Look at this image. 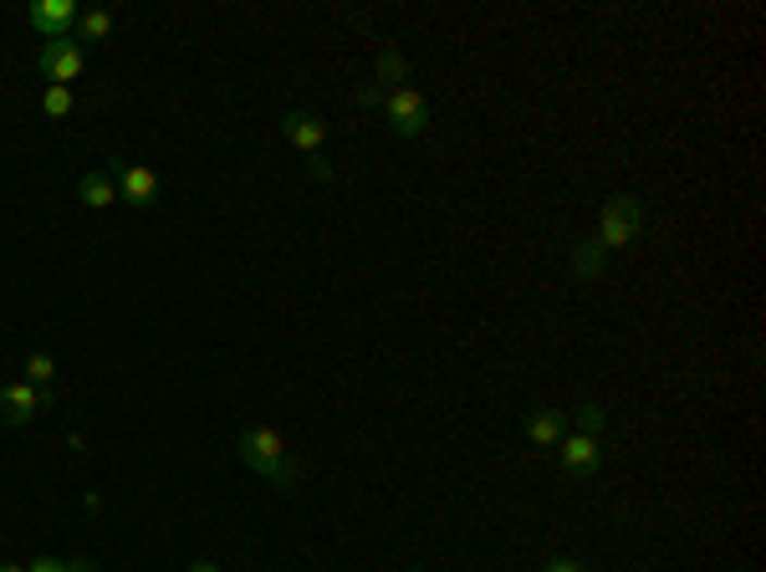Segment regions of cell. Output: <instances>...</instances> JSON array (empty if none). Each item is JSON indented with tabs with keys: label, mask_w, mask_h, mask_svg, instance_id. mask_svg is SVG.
<instances>
[{
	"label": "cell",
	"mask_w": 766,
	"mask_h": 572,
	"mask_svg": "<svg viewBox=\"0 0 766 572\" xmlns=\"http://www.w3.org/2000/svg\"><path fill=\"white\" fill-rule=\"evenodd\" d=\"M235 450H240V460H246L250 471L276 481V486H292V481H297V465H292V455H286V439L276 435V430H267V424L240 430Z\"/></svg>",
	"instance_id": "cell-1"
},
{
	"label": "cell",
	"mask_w": 766,
	"mask_h": 572,
	"mask_svg": "<svg viewBox=\"0 0 766 572\" xmlns=\"http://www.w3.org/2000/svg\"><path fill=\"white\" fill-rule=\"evenodd\" d=\"M639 225H644V204L633 200V195H614V200L603 204L598 215V246L603 251H623L633 236H639Z\"/></svg>",
	"instance_id": "cell-2"
},
{
	"label": "cell",
	"mask_w": 766,
	"mask_h": 572,
	"mask_svg": "<svg viewBox=\"0 0 766 572\" xmlns=\"http://www.w3.org/2000/svg\"><path fill=\"white\" fill-rule=\"evenodd\" d=\"M383 113H388V128L399 138H419L430 128V102L419 87H394L388 98H383Z\"/></svg>",
	"instance_id": "cell-3"
},
{
	"label": "cell",
	"mask_w": 766,
	"mask_h": 572,
	"mask_svg": "<svg viewBox=\"0 0 766 572\" xmlns=\"http://www.w3.org/2000/svg\"><path fill=\"white\" fill-rule=\"evenodd\" d=\"M41 409H51V388H36V384L0 388V420L5 424H26V420H36Z\"/></svg>",
	"instance_id": "cell-4"
},
{
	"label": "cell",
	"mask_w": 766,
	"mask_h": 572,
	"mask_svg": "<svg viewBox=\"0 0 766 572\" xmlns=\"http://www.w3.org/2000/svg\"><path fill=\"white\" fill-rule=\"evenodd\" d=\"M26 16L47 41H72V32H77V5L72 0H32Z\"/></svg>",
	"instance_id": "cell-5"
},
{
	"label": "cell",
	"mask_w": 766,
	"mask_h": 572,
	"mask_svg": "<svg viewBox=\"0 0 766 572\" xmlns=\"http://www.w3.org/2000/svg\"><path fill=\"white\" fill-rule=\"evenodd\" d=\"M108 174H113L118 195H123L128 204H149L153 195H159V174H153L149 164H123V159H113Z\"/></svg>",
	"instance_id": "cell-6"
},
{
	"label": "cell",
	"mask_w": 766,
	"mask_h": 572,
	"mask_svg": "<svg viewBox=\"0 0 766 572\" xmlns=\"http://www.w3.org/2000/svg\"><path fill=\"white\" fill-rule=\"evenodd\" d=\"M41 77L57 87H67L72 77H83V47H77V41H47V47H41Z\"/></svg>",
	"instance_id": "cell-7"
},
{
	"label": "cell",
	"mask_w": 766,
	"mask_h": 572,
	"mask_svg": "<svg viewBox=\"0 0 766 572\" xmlns=\"http://www.w3.org/2000/svg\"><path fill=\"white\" fill-rule=\"evenodd\" d=\"M282 134H286V144H297V149L312 159V153L328 144V123L317 119V113H307V108H297V113L282 119Z\"/></svg>",
	"instance_id": "cell-8"
},
{
	"label": "cell",
	"mask_w": 766,
	"mask_h": 572,
	"mask_svg": "<svg viewBox=\"0 0 766 572\" xmlns=\"http://www.w3.org/2000/svg\"><path fill=\"white\" fill-rule=\"evenodd\" d=\"M557 445H563V471L567 475H593L598 471L603 450H598V439L593 435H563Z\"/></svg>",
	"instance_id": "cell-9"
},
{
	"label": "cell",
	"mask_w": 766,
	"mask_h": 572,
	"mask_svg": "<svg viewBox=\"0 0 766 572\" xmlns=\"http://www.w3.org/2000/svg\"><path fill=\"white\" fill-rule=\"evenodd\" d=\"M77 195H83V204H92V210H108V204H118V185L108 169H87L83 185H77Z\"/></svg>",
	"instance_id": "cell-10"
},
{
	"label": "cell",
	"mask_w": 766,
	"mask_h": 572,
	"mask_svg": "<svg viewBox=\"0 0 766 572\" xmlns=\"http://www.w3.org/2000/svg\"><path fill=\"white\" fill-rule=\"evenodd\" d=\"M603 246L598 240H583V246H572V271H578V276H583V282H593V276H598L603 271Z\"/></svg>",
	"instance_id": "cell-11"
},
{
	"label": "cell",
	"mask_w": 766,
	"mask_h": 572,
	"mask_svg": "<svg viewBox=\"0 0 766 572\" xmlns=\"http://www.w3.org/2000/svg\"><path fill=\"white\" fill-rule=\"evenodd\" d=\"M563 414H532V420H527V439H532V445H557V439H563Z\"/></svg>",
	"instance_id": "cell-12"
},
{
	"label": "cell",
	"mask_w": 766,
	"mask_h": 572,
	"mask_svg": "<svg viewBox=\"0 0 766 572\" xmlns=\"http://www.w3.org/2000/svg\"><path fill=\"white\" fill-rule=\"evenodd\" d=\"M77 36H83V41H108V36H113V16H108V11H83V16H77Z\"/></svg>",
	"instance_id": "cell-13"
},
{
	"label": "cell",
	"mask_w": 766,
	"mask_h": 572,
	"mask_svg": "<svg viewBox=\"0 0 766 572\" xmlns=\"http://www.w3.org/2000/svg\"><path fill=\"white\" fill-rule=\"evenodd\" d=\"M373 83H399L409 87V62H404L399 51H379V77Z\"/></svg>",
	"instance_id": "cell-14"
},
{
	"label": "cell",
	"mask_w": 766,
	"mask_h": 572,
	"mask_svg": "<svg viewBox=\"0 0 766 572\" xmlns=\"http://www.w3.org/2000/svg\"><path fill=\"white\" fill-rule=\"evenodd\" d=\"M41 113H47V119H67V113H72V87L51 83L47 92H41Z\"/></svg>",
	"instance_id": "cell-15"
},
{
	"label": "cell",
	"mask_w": 766,
	"mask_h": 572,
	"mask_svg": "<svg viewBox=\"0 0 766 572\" xmlns=\"http://www.w3.org/2000/svg\"><path fill=\"white\" fill-rule=\"evenodd\" d=\"M21 369H26V384H36V388H47L51 378H57V363H51V353H32Z\"/></svg>",
	"instance_id": "cell-16"
},
{
	"label": "cell",
	"mask_w": 766,
	"mask_h": 572,
	"mask_svg": "<svg viewBox=\"0 0 766 572\" xmlns=\"http://www.w3.org/2000/svg\"><path fill=\"white\" fill-rule=\"evenodd\" d=\"M603 430V405H583L578 409V435H598Z\"/></svg>",
	"instance_id": "cell-17"
},
{
	"label": "cell",
	"mask_w": 766,
	"mask_h": 572,
	"mask_svg": "<svg viewBox=\"0 0 766 572\" xmlns=\"http://www.w3.org/2000/svg\"><path fill=\"white\" fill-rule=\"evenodd\" d=\"M353 98H358V108H383V92L373 87V77H368V83H358V92H353Z\"/></svg>",
	"instance_id": "cell-18"
},
{
	"label": "cell",
	"mask_w": 766,
	"mask_h": 572,
	"mask_svg": "<svg viewBox=\"0 0 766 572\" xmlns=\"http://www.w3.org/2000/svg\"><path fill=\"white\" fill-rule=\"evenodd\" d=\"M26 572H67V562H57V557H41V562H32Z\"/></svg>",
	"instance_id": "cell-19"
},
{
	"label": "cell",
	"mask_w": 766,
	"mask_h": 572,
	"mask_svg": "<svg viewBox=\"0 0 766 572\" xmlns=\"http://www.w3.org/2000/svg\"><path fill=\"white\" fill-rule=\"evenodd\" d=\"M307 164H312V179H333V169H328V159H322V153H312Z\"/></svg>",
	"instance_id": "cell-20"
},
{
	"label": "cell",
	"mask_w": 766,
	"mask_h": 572,
	"mask_svg": "<svg viewBox=\"0 0 766 572\" xmlns=\"http://www.w3.org/2000/svg\"><path fill=\"white\" fill-rule=\"evenodd\" d=\"M547 572H583V562H572V557H557Z\"/></svg>",
	"instance_id": "cell-21"
},
{
	"label": "cell",
	"mask_w": 766,
	"mask_h": 572,
	"mask_svg": "<svg viewBox=\"0 0 766 572\" xmlns=\"http://www.w3.org/2000/svg\"><path fill=\"white\" fill-rule=\"evenodd\" d=\"M189 572H220L215 562H189Z\"/></svg>",
	"instance_id": "cell-22"
},
{
	"label": "cell",
	"mask_w": 766,
	"mask_h": 572,
	"mask_svg": "<svg viewBox=\"0 0 766 572\" xmlns=\"http://www.w3.org/2000/svg\"><path fill=\"white\" fill-rule=\"evenodd\" d=\"M67 572H98V568H92V562H72Z\"/></svg>",
	"instance_id": "cell-23"
},
{
	"label": "cell",
	"mask_w": 766,
	"mask_h": 572,
	"mask_svg": "<svg viewBox=\"0 0 766 572\" xmlns=\"http://www.w3.org/2000/svg\"><path fill=\"white\" fill-rule=\"evenodd\" d=\"M0 572H26V568H16V562H0Z\"/></svg>",
	"instance_id": "cell-24"
}]
</instances>
